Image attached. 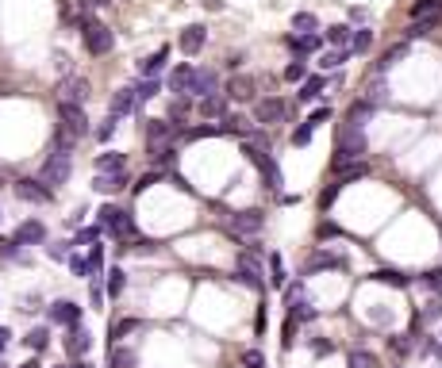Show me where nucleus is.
<instances>
[{
	"label": "nucleus",
	"mask_w": 442,
	"mask_h": 368,
	"mask_svg": "<svg viewBox=\"0 0 442 368\" xmlns=\"http://www.w3.org/2000/svg\"><path fill=\"white\" fill-rule=\"evenodd\" d=\"M369 42H373V31H354V39H350V50H358V54H366V50H369Z\"/></svg>",
	"instance_id": "79ce46f5"
},
{
	"label": "nucleus",
	"mask_w": 442,
	"mask_h": 368,
	"mask_svg": "<svg viewBox=\"0 0 442 368\" xmlns=\"http://www.w3.org/2000/svg\"><path fill=\"white\" fill-rule=\"evenodd\" d=\"M434 24H439V19H411L408 35L411 39H416V35H427V31H434Z\"/></svg>",
	"instance_id": "a18cd8bd"
},
{
	"label": "nucleus",
	"mask_w": 442,
	"mask_h": 368,
	"mask_svg": "<svg viewBox=\"0 0 442 368\" xmlns=\"http://www.w3.org/2000/svg\"><path fill=\"white\" fill-rule=\"evenodd\" d=\"M12 238H16L19 245H39V242H46V227H42L39 219H27V222H19V227H16V234H12Z\"/></svg>",
	"instance_id": "f8f14e48"
},
{
	"label": "nucleus",
	"mask_w": 442,
	"mask_h": 368,
	"mask_svg": "<svg viewBox=\"0 0 442 368\" xmlns=\"http://www.w3.org/2000/svg\"><path fill=\"white\" fill-rule=\"evenodd\" d=\"M135 104H139V100H135V89L131 85H127V89H119V92H112V115H116V119H124V115H131L135 112Z\"/></svg>",
	"instance_id": "a211bd4d"
},
{
	"label": "nucleus",
	"mask_w": 442,
	"mask_h": 368,
	"mask_svg": "<svg viewBox=\"0 0 442 368\" xmlns=\"http://www.w3.org/2000/svg\"><path fill=\"white\" fill-rule=\"evenodd\" d=\"M192 73H196V69H192V66H177L173 73H169V89H173V92H189V81H192Z\"/></svg>",
	"instance_id": "bb28decb"
},
{
	"label": "nucleus",
	"mask_w": 442,
	"mask_h": 368,
	"mask_svg": "<svg viewBox=\"0 0 442 368\" xmlns=\"http://www.w3.org/2000/svg\"><path fill=\"white\" fill-rule=\"evenodd\" d=\"M423 284L431 288V292H439V295H442V269H431V272L423 277Z\"/></svg>",
	"instance_id": "de8ad7c7"
},
{
	"label": "nucleus",
	"mask_w": 442,
	"mask_h": 368,
	"mask_svg": "<svg viewBox=\"0 0 442 368\" xmlns=\"http://www.w3.org/2000/svg\"><path fill=\"white\" fill-rule=\"evenodd\" d=\"M81 39H85V50H89L92 58L112 54V46H116L112 27L108 24H96V19H81Z\"/></svg>",
	"instance_id": "20e7f679"
},
{
	"label": "nucleus",
	"mask_w": 442,
	"mask_h": 368,
	"mask_svg": "<svg viewBox=\"0 0 442 368\" xmlns=\"http://www.w3.org/2000/svg\"><path fill=\"white\" fill-rule=\"evenodd\" d=\"M319 92H323V77H304V85H300V100H316Z\"/></svg>",
	"instance_id": "473e14b6"
},
{
	"label": "nucleus",
	"mask_w": 442,
	"mask_h": 368,
	"mask_svg": "<svg viewBox=\"0 0 442 368\" xmlns=\"http://www.w3.org/2000/svg\"><path fill=\"white\" fill-rule=\"evenodd\" d=\"M204 39H208V31H204L201 24H192V27H185V31H181L177 46H181L185 54H201V50H204Z\"/></svg>",
	"instance_id": "2eb2a0df"
},
{
	"label": "nucleus",
	"mask_w": 442,
	"mask_h": 368,
	"mask_svg": "<svg viewBox=\"0 0 442 368\" xmlns=\"http://www.w3.org/2000/svg\"><path fill=\"white\" fill-rule=\"evenodd\" d=\"M131 89H135V100L142 104V100H154V96H158L162 85H158V77H142V81H139V85H131Z\"/></svg>",
	"instance_id": "393cba45"
},
{
	"label": "nucleus",
	"mask_w": 442,
	"mask_h": 368,
	"mask_svg": "<svg viewBox=\"0 0 442 368\" xmlns=\"http://www.w3.org/2000/svg\"><path fill=\"white\" fill-rule=\"evenodd\" d=\"M292 334H296V315H289V322H284V338H281V345H284V349L292 345Z\"/></svg>",
	"instance_id": "3c124183"
},
{
	"label": "nucleus",
	"mask_w": 442,
	"mask_h": 368,
	"mask_svg": "<svg viewBox=\"0 0 442 368\" xmlns=\"http://www.w3.org/2000/svg\"><path fill=\"white\" fill-rule=\"evenodd\" d=\"M158 177H162V173H146V177H142L139 184H135V192H142V189H151V184H154V180H158Z\"/></svg>",
	"instance_id": "6e6d98bb"
},
{
	"label": "nucleus",
	"mask_w": 442,
	"mask_h": 368,
	"mask_svg": "<svg viewBox=\"0 0 442 368\" xmlns=\"http://www.w3.org/2000/svg\"><path fill=\"white\" fill-rule=\"evenodd\" d=\"M242 365H246V368H262L266 360H262V353H258V349H246V353H242Z\"/></svg>",
	"instance_id": "8fccbe9b"
},
{
	"label": "nucleus",
	"mask_w": 442,
	"mask_h": 368,
	"mask_svg": "<svg viewBox=\"0 0 442 368\" xmlns=\"http://www.w3.org/2000/svg\"><path fill=\"white\" fill-rule=\"evenodd\" d=\"M327 119H331V112H327V107H319V112H316V115H312V119H308V123H312V127H319V123H327Z\"/></svg>",
	"instance_id": "4d7b16f0"
},
{
	"label": "nucleus",
	"mask_w": 442,
	"mask_h": 368,
	"mask_svg": "<svg viewBox=\"0 0 442 368\" xmlns=\"http://www.w3.org/2000/svg\"><path fill=\"white\" fill-rule=\"evenodd\" d=\"M135 326H139V322H135V319H119V322H116V326H112V342H116V345H119V342H124V338H127V334H131V330H135Z\"/></svg>",
	"instance_id": "e433bc0d"
},
{
	"label": "nucleus",
	"mask_w": 442,
	"mask_h": 368,
	"mask_svg": "<svg viewBox=\"0 0 442 368\" xmlns=\"http://www.w3.org/2000/svg\"><path fill=\"white\" fill-rule=\"evenodd\" d=\"M342 62H346V50H331V54H323V62H319V66H323V69H339Z\"/></svg>",
	"instance_id": "c03bdc74"
},
{
	"label": "nucleus",
	"mask_w": 442,
	"mask_h": 368,
	"mask_svg": "<svg viewBox=\"0 0 442 368\" xmlns=\"http://www.w3.org/2000/svg\"><path fill=\"white\" fill-rule=\"evenodd\" d=\"M51 257H54V261H62V257H69V245H51Z\"/></svg>",
	"instance_id": "13d9d810"
},
{
	"label": "nucleus",
	"mask_w": 442,
	"mask_h": 368,
	"mask_svg": "<svg viewBox=\"0 0 442 368\" xmlns=\"http://www.w3.org/2000/svg\"><path fill=\"white\" fill-rule=\"evenodd\" d=\"M201 112L208 115V119H223V115H227V96H219V92L204 96V100H201Z\"/></svg>",
	"instance_id": "412c9836"
},
{
	"label": "nucleus",
	"mask_w": 442,
	"mask_h": 368,
	"mask_svg": "<svg viewBox=\"0 0 442 368\" xmlns=\"http://www.w3.org/2000/svg\"><path fill=\"white\" fill-rule=\"evenodd\" d=\"M8 342H12V334H8V330H4V326H0V353L8 349Z\"/></svg>",
	"instance_id": "052dcab7"
},
{
	"label": "nucleus",
	"mask_w": 442,
	"mask_h": 368,
	"mask_svg": "<svg viewBox=\"0 0 442 368\" xmlns=\"http://www.w3.org/2000/svg\"><path fill=\"white\" fill-rule=\"evenodd\" d=\"M89 345H92V334L77 322V326H69V334H66V353L69 357H85L89 353Z\"/></svg>",
	"instance_id": "4468645a"
},
{
	"label": "nucleus",
	"mask_w": 442,
	"mask_h": 368,
	"mask_svg": "<svg viewBox=\"0 0 442 368\" xmlns=\"http://www.w3.org/2000/svg\"><path fill=\"white\" fill-rule=\"evenodd\" d=\"M284 115H289V104H284L281 96H266L254 104V119L262 123V127H273V123H281Z\"/></svg>",
	"instance_id": "6e6552de"
},
{
	"label": "nucleus",
	"mask_w": 442,
	"mask_h": 368,
	"mask_svg": "<svg viewBox=\"0 0 442 368\" xmlns=\"http://www.w3.org/2000/svg\"><path fill=\"white\" fill-rule=\"evenodd\" d=\"M89 81H85V77H69L66 85H62V100H69V104H85V100H89Z\"/></svg>",
	"instance_id": "aec40b11"
},
{
	"label": "nucleus",
	"mask_w": 442,
	"mask_h": 368,
	"mask_svg": "<svg viewBox=\"0 0 442 368\" xmlns=\"http://www.w3.org/2000/svg\"><path fill=\"white\" fill-rule=\"evenodd\" d=\"M19 368H39V365H35V360H27V365H19Z\"/></svg>",
	"instance_id": "e2e57ef3"
},
{
	"label": "nucleus",
	"mask_w": 442,
	"mask_h": 368,
	"mask_svg": "<svg viewBox=\"0 0 442 368\" xmlns=\"http://www.w3.org/2000/svg\"><path fill=\"white\" fill-rule=\"evenodd\" d=\"M69 173H74V157H69L66 146H58L51 157H46V165H42L39 180L46 184V189H58V184H66V180H69Z\"/></svg>",
	"instance_id": "39448f33"
},
{
	"label": "nucleus",
	"mask_w": 442,
	"mask_h": 368,
	"mask_svg": "<svg viewBox=\"0 0 442 368\" xmlns=\"http://www.w3.org/2000/svg\"><path fill=\"white\" fill-rule=\"evenodd\" d=\"M242 154H246L254 165H258V173L266 177V184H269V189H277V184H281V169H277V161H273V157H269L262 146H246Z\"/></svg>",
	"instance_id": "1a4fd4ad"
},
{
	"label": "nucleus",
	"mask_w": 442,
	"mask_h": 368,
	"mask_svg": "<svg viewBox=\"0 0 442 368\" xmlns=\"http://www.w3.org/2000/svg\"><path fill=\"white\" fill-rule=\"evenodd\" d=\"M127 169V154H101L96 157V173H124Z\"/></svg>",
	"instance_id": "b1692460"
},
{
	"label": "nucleus",
	"mask_w": 442,
	"mask_h": 368,
	"mask_svg": "<svg viewBox=\"0 0 442 368\" xmlns=\"http://www.w3.org/2000/svg\"><path fill=\"white\" fill-rule=\"evenodd\" d=\"M342 257H334V254H316V257H308V265H304V272H319V269H342Z\"/></svg>",
	"instance_id": "5701e85b"
},
{
	"label": "nucleus",
	"mask_w": 442,
	"mask_h": 368,
	"mask_svg": "<svg viewBox=\"0 0 442 368\" xmlns=\"http://www.w3.org/2000/svg\"><path fill=\"white\" fill-rule=\"evenodd\" d=\"M223 227L231 230V234H239V238H250V234H258V230L266 227V219H262V211H227Z\"/></svg>",
	"instance_id": "423d86ee"
},
{
	"label": "nucleus",
	"mask_w": 442,
	"mask_h": 368,
	"mask_svg": "<svg viewBox=\"0 0 442 368\" xmlns=\"http://www.w3.org/2000/svg\"><path fill=\"white\" fill-rule=\"evenodd\" d=\"M312 134H316V127H312V123H304V127H296V131H292V142H296V146H308Z\"/></svg>",
	"instance_id": "37998d69"
},
{
	"label": "nucleus",
	"mask_w": 442,
	"mask_h": 368,
	"mask_svg": "<svg viewBox=\"0 0 442 368\" xmlns=\"http://www.w3.org/2000/svg\"><path fill=\"white\" fill-rule=\"evenodd\" d=\"M166 62H169V46H158L151 58H142L139 62V73L142 77H158L162 69H166Z\"/></svg>",
	"instance_id": "6ab92c4d"
},
{
	"label": "nucleus",
	"mask_w": 442,
	"mask_h": 368,
	"mask_svg": "<svg viewBox=\"0 0 442 368\" xmlns=\"http://www.w3.org/2000/svg\"><path fill=\"white\" fill-rule=\"evenodd\" d=\"M292 27H296V31H304V35H312L316 31V16H312V12H300V16H292Z\"/></svg>",
	"instance_id": "c9c22d12"
},
{
	"label": "nucleus",
	"mask_w": 442,
	"mask_h": 368,
	"mask_svg": "<svg viewBox=\"0 0 442 368\" xmlns=\"http://www.w3.org/2000/svg\"><path fill=\"white\" fill-rule=\"evenodd\" d=\"M254 92H258V85H254V77H246V73H235L231 81H227V96L231 100H254Z\"/></svg>",
	"instance_id": "dca6fc26"
},
{
	"label": "nucleus",
	"mask_w": 442,
	"mask_h": 368,
	"mask_svg": "<svg viewBox=\"0 0 442 368\" xmlns=\"http://www.w3.org/2000/svg\"><path fill=\"white\" fill-rule=\"evenodd\" d=\"M112 131H116V115H108V123L96 131V139H112Z\"/></svg>",
	"instance_id": "5fc2aeb1"
},
{
	"label": "nucleus",
	"mask_w": 442,
	"mask_h": 368,
	"mask_svg": "<svg viewBox=\"0 0 442 368\" xmlns=\"http://www.w3.org/2000/svg\"><path fill=\"white\" fill-rule=\"evenodd\" d=\"M366 161H350V165H342L339 169V184H350V180H358V177H366Z\"/></svg>",
	"instance_id": "c85d7f7f"
},
{
	"label": "nucleus",
	"mask_w": 442,
	"mask_h": 368,
	"mask_svg": "<svg viewBox=\"0 0 442 368\" xmlns=\"http://www.w3.org/2000/svg\"><path fill=\"white\" fill-rule=\"evenodd\" d=\"M58 123H62V131H58V142L62 146H77V142L89 134V115H85V104H69V100H58Z\"/></svg>",
	"instance_id": "f257e3e1"
},
{
	"label": "nucleus",
	"mask_w": 442,
	"mask_h": 368,
	"mask_svg": "<svg viewBox=\"0 0 442 368\" xmlns=\"http://www.w3.org/2000/svg\"><path fill=\"white\" fill-rule=\"evenodd\" d=\"M108 368H135V353H131V349H124V345H116V349H112Z\"/></svg>",
	"instance_id": "2f4dec72"
},
{
	"label": "nucleus",
	"mask_w": 442,
	"mask_h": 368,
	"mask_svg": "<svg viewBox=\"0 0 442 368\" xmlns=\"http://www.w3.org/2000/svg\"><path fill=\"white\" fill-rule=\"evenodd\" d=\"M92 189L104 192V196H112V192L127 189V169H124V173H96V177H92Z\"/></svg>",
	"instance_id": "f3484780"
},
{
	"label": "nucleus",
	"mask_w": 442,
	"mask_h": 368,
	"mask_svg": "<svg viewBox=\"0 0 442 368\" xmlns=\"http://www.w3.org/2000/svg\"><path fill=\"white\" fill-rule=\"evenodd\" d=\"M350 39H354V31H350V27H342V24L327 27V42H331V46H346Z\"/></svg>",
	"instance_id": "7c9ffc66"
},
{
	"label": "nucleus",
	"mask_w": 442,
	"mask_h": 368,
	"mask_svg": "<svg viewBox=\"0 0 442 368\" xmlns=\"http://www.w3.org/2000/svg\"><path fill=\"white\" fill-rule=\"evenodd\" d=\"M400 58H408V42H400V46H392L389 54L381 58V69H392L396 62H400Z\"/></svg>",
	"instance_id": "72a5a7b5"
},
{
	"label": "nucleus",
	"mask_w": 442,
	"mask_h": 368,
	"mask_svg": "<svg viewBox=\"0 0 442 368\" xmlns=\"http://www.w3.org/2000/svg\"><path fill=\"white\" fill-rule=\"evenodd\" d=\"M16 196L24 200V204H51L54 192L42 184V180H16Z\"/></svg>",
	"instance_id": "9d476101"
},
{
	"label": "nucleus",
	"mask_w": 442,
	"mask_h": 368,
	"mask_svg": "<svg viewBox=\"0 0 442 368\" xmlns=\"http://www.w3.org/2000/svg\"><path fill=\"white\" fill-rule=\"evenodd\" d=\"M24 342H27V349L42 353V349H46V342H51V338H46V330H31V334H27Z\"/></svg>",
	"instance_id": "a19ab883"
},
{
	"label": "nucleus",
	"mask_w": 442,
	"mask_h": 368,
	"mask_svg": "<svg viewBox=\"0 0 442 368\" xmlns=\"http://www.w3.org/2000/svg\"><path fill=\"white\" fill-rule=\"evenodd\" d=\"M442 16V0H416L411 4V19H439Z\"/></svg>",
	"instance_id": "4be33fe9"
},
{
	"label": "nucleus",
	"mask_w": 442,
	"mask_h": 368,
	"mask_svg": "<svg viewBox=\"0 0 442 368\" xmlns=\"http://www.w3.org/2000/svg\"><path fill=\"white\" fill-rule=\"evenodd\" d=\"M89 299H92V307H104V288H101V280H92V284H89Z\"/></svg>",
	"instance_id": "09e8293b"
},
{
	"label": "nucleus",
	"mask_w": 442,
	"mask_h": 368,
	"mask_svg": "<svg viewBox=\"0 0 442 368\" xmlns=\"http://www.w3.org/2000/svg\"><path fill=\"white\" fill-rule=\"evenodd\" d=\"M304 77H308V66H304V62H292V66L284 69V81H304Z\"/></svg>",
	"instance_id": "49530a36"
},
{
	"label": "nucleus",
	"mask_w": 442,
	"mask_h": 368,
	"mask_svg": "<svg viewBox=\"0 0 442 368\" xmlns=\"http://www.w3.org/2000/svg\"><path fill=\"white\" fill-rule=\"evenodd\" d=\"M235 277H239V284H250L254 292H262V280H258V269H254V261H246V257H242Z\"/></svg>",
	"instance_id": "a878e982"
},
{
	"label": "nucleus",
	"mask_w": 442,
	"mask_h": 368,
	"mask_svg": "<svg viewBox=\"0 0 442 368\" xmlns=\"http://www.w3.org/2000/svg\"><path fill=\"white\" fill-rule=\"evenodd\" d=\"M339 189H342V184H331V189H327L323 196H319V204H323V211H327V207L334 204V196H339Z\"/></svg>",
	"instance_id": "603ef678"
},
{
	"label": "nucleus",
	"mask_w": 442,
	"mask_h": 368,
	"mask_svg": "<svg viewBox=\"0 0 442 368\" xmlns=\"http://www.w3.org/2000/svg\"><path fill=\"white\" fill-rule=\"evenodd\" d=\"M189 112H192V100L185 96V92H177V100L169 104V119L181 123V119H189Z\"/></svg>",
	"instance_id": "cd10ccee"
},
{
	"label": "nucleus",
	"mask_w": 442,
	"mask_h": 368,
	"mask_svg": "<svg viewBox=\"0 0 442 368\" xmlns=\"http://www.w3.org/2000/svg\"><path fill=\"white\" fill-rule=\"evenodd\" d=\"M77 242H101V227H89V230H81V234H77Z\"/></svg>",
	"instance_id": "864d4df0"
},
{
	"label": "nucleus",
	"mask_w": 442,
	"mask_h": 368,
	"mask_svg": "<svg viewBox=\"0 0 442 368\" xmlns=\"http://www.w3.org/2000/svg\"><path fill=\"white\" fill-rule=\"evenodd\" d=\"M96 227L108 230L112 238H119V242H135V238H139V227H135V219L124 211V207H112V204L96 211Z\"/></svg>",
	"instance_id": "f03ea898"
},
{
	"label": "nucleus",
	"mask_w": 442,
	"mask_h": 368,
	"mask_svg": "<svg viewBox=\"0 0 442 368\" xmlns=\"http://www.w3.org/2000/svg\"><path fill=\"white\" fill-rule=\"evenodd\" d=\"M423 315H427V319H442V307H439V303H431V307H427Z\"/></svg>",
	"instance_id": "bf43d9fd"
},
{
	"label": "nucleus",
	"mask_w": 442,
	"mask_h": 368,
	"mask_svg": "<svg viewBox=\"0 0 442 368\" xmlns=\"http://www.w3.org/2000/svg\"><path fill=\"white\" fill-rule=\"evenodd\" d=\"M85 4H96V8H104V4H112V0H85Z\"/></svg>",
	"instance_id": "680f3d73"
},
{
	"label": "nucleus",
	"mask_w": 442,
	"mask_h": 368,
	"mask_svg": "<svg viewBox=\"0 0 442 368\" xmlns=\"http://www.w3.org/2000/svg\"><path fill=\"white\" fill-rule=\"evenodd\" d=\"M51 322H58V326H77V322H81V307L69 299L51 303Z\"/></svg>",
	"instance_id": "9b49d317"
},
{
	"label": "nucleus",
	"mask_w": 442,
	"mask_h": 368,
	"mask_svg": "<svg viewBox=\"0 0 442 368\" xmlns=\"http://www.w3.org/2000/svg\"><path fill=\"white\" fill-rule=\"evenodd\" d=\"M269 280H273V288H281L284 284V280H289V277H284V265H281V257H269Z\"/></svg>",
	"instance_id": "58836bf2"
},
{
	"label": "nucleus",
	"mask_w": 442,
	"mask_h": 368,
	"mask_svg": "<svg viewBox=\"0 0 442 368\" xmlns=\"http://www.w3.org/2000/svg\"><path fill=\"white\" fill-rule=\"evenodd\" d=\"M173 139H177V123H173V119H166V123L154 119L151 127H146V142H151V154H158V150H173Z\"/></svg>",
	"instance_id": "0eeeda50"
},
{
	"label": "nucleus",
	"mask_w": 442,
	"mask_h": 368,
	"mask_svg": "<svg viewBox=\"0 0 442 368\" xmlns=\"http://www.w3.org/2000/svg\"><path fill=\"white\" fill-rule=\"evenodd\" d=\"M216 85H219V77L212 73V69H196V73H192V81H189V92H185V96H212V92H216Z\"/></svg>",
	"instance_id": "ddd939ff"
},
{
	"label": "nucleus",
	"mask_w": 442,
	"mask_h": 368,
	"mask_svg": "<svg viewBox=\"0 0 442 368\" xmlns=\"http://www.w3.org/2000/svg\"><path fill=\"white\" fill-rule=\"evenodd\" d=\"M292 50H300V54H308V50H319V39L316 35H300V39H289Z\"/></svg>",
	"instance_id": "4c0bfd02"
},
{
	"label": "nucleus",
	"mask_w": 442,
	"mask_h": 368,
	"mask_svg": "<svg viewBox=\"0 0 442 368\" xmlns=\"http://www.w3.org/2000/svg\"><path fill=\"white\" fill-rule=\"evenodd\" d=\"M373 280H381V284H392V288H408V277H404V272H396V269H377Z\"/></svg>",
	"instance_id": "c756f323"
},
{
	"label": "nucleus",
	"mask_w": 442,
	"mask_h": 368,
	"mask_svg": "<svg viewBox=\"0 0 442 368\" xmlns=\"http://www.w3.org/2000/svg\"><path fill=\"white\" fill-rule=\"evenodd\" d=\"M362 154H366V134H362V127H346V131H339V142H334V169H342V165L350 161H362Z\"/></svg>",
	"instance_id": "7ed1b4c3"
},
{
	"label": "nucleus",
	"mask_w": 442,
	"mask_h": 368,
	"mask_svg": "<svg viewBox=\"0 0 442 368\" xmlns=\"http://www.w3.org/2000/svg\"><path fill=\"white\" fill-rule=\"evenodd\" d=\"M124 277H127L124 269H112L108 272V295H112V299H116V295H124Z\"/></svg>",
	"instance_id": "ea45409f"
},
{
	"label": "nucleus",
	"mask_w": 442,
	"mask_h": 368,
	"mask_svg": "<svg viewBox=\"0 0 442 368\" xmlns=\"http://www.w3.org/2000/svg\"><path fill=\"white\" fill-rule=\"evenodd\" d=\"M350 368H377V357L366 353V349H354L350 353Z\"/></svg>",
	"instance_id": "f704fd0d"
}]
</instances>
